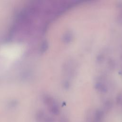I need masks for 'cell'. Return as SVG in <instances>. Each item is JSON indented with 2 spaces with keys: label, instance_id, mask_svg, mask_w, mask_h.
Instances as JSON below:
<instances>
[{
  "label": "cell",
  "instance_id": "obj_1",
  "mask_svg": "<svg viewBox=\"0 0 122 122\" xmlns=\"http://www.w3.org/2000/svg\"><path fill=\"white\" fill-rule=\"evenodd\" d=\"M24 47L19 43L5 44L0 46V61L7 66L11 62L19 59L23 54Z\"/></svg>",
  "mask_w": 122,
  "mask_h": 122
}]
</instances>
